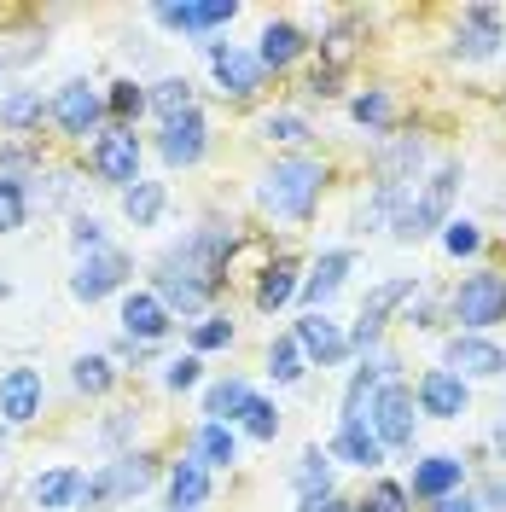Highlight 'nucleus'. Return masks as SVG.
Listing matches in <instances>:
<instances>
[{"label": "nucleus", "mask_w": 506, "mask_h": 512, "mask_svg": "<svg viewBox=\"0 0 506 512\" xmlns=\"http://www.w3.org/2000/svg\"><path fill=\"white\" fill-rule=\"evenodd\" d=\"M326 163L320 158H303V152H291V158H274L262 169V181H256V210L262 216H274V222H315L320 210V192H326Z\"/></svg>", "instance_id": "1"}, {"label": "nucleus", "mask_w": 506, "mask_h": 512, "mask_svg": "<svg viewBox=\"0 0 506 512\" xmlns=\"http://www.w3.org/2000/svg\"><path fill=\"white\" fill-rule=\"evenodd\" d=\"M460 181H466L460 163H437V169L419 181V192L408 198V210L390 222V239H396V245H419V239L443 233V227L454 222L448 210H454V198H460Z\"/></svg>", "instance_id": "2"}, {"label": "nucleus", "mask_w": 506, "mask_h": 512, "mask_svg": "<svg viewBox=\"0 0 506 512\" xmlns=\"http://www.w3.org/2000/svg\"><path fill=\"white\" fill-rule=\"evenodd\" d=\"M163 460L152 448H123L117 460H105L94 478H88V495H82V507H117L128 495H146L152 483H158Z\"/></svg>", "instance_id": "3"}, {"label": "nucleus", "mask_w": 506, "mask_h": 512, "mask_svg": "<svg viewBox=\"0 0 506 512\" xmlns=\"http://www.w3.org/2000/svg\"><path fill=\"white\" fill-rule=\"evenodd\" d=\"M448 320H460V332H489L506 320V274L501 268H477L448 291Z\"/></svg>", "instance_id": "4"}, {"label": "nucleus", "mask_w": 506, "mask_h": 512, "mask_svg": "<svg viewBox=\"0 0 506 512\" xmlns=\"http://www.w3.org/2000/svg\"><path fill=\"white\" fill-rule=\"evenodd\" d=\"M367 425L379 431L384 454H408L413 437H419V402H413V390L402 379H390L373 396V408H367Z\"/></svg>", "instance_id": "5"}, {"label": "nucleus", "mask_w": 506, "mask_h": 512, "mask_svg": "<svg viewBox=\"0 0 506 512\" xmlns=\"http://www.w3.org/2000/svg\"><path fill=\"white\" fill-rule=\"evenodd\" d=\"M88 163H94L99 181H105V187H117V192H128L134 181H146V175H140V134H134V128L105 123L94 134V152H88Z\"/></svg>", "instance_id": "6"}, {"label": "nucleus", "mask_w": 506, "mask_h": 512, "mask_svg": "<svg viewBox=\"0 0 506 512\" xmlns=\"http://www.w3.org/2000/svg\"><path fill=\"white\" fill-rule=\"evenodd\" d=\"M134 280V256L117 251V245H105V251L82 256L76 262V274H70V297L76 303H105L111 291H123Z\"/></svg>", "instance_id": "7"}, {"label": "nucleus", "mask_w": 506, "mask_h": 512, "mask_svg": "<svg viewBox=\"0 0 506 512\" xmlns=\"http://www.w3.org/2000/svg\"><path fill=\"white\" fill-rule=\"evenodd\" d=\"M105 94H99L94 82H64L59 94H53V123H59V134L64 140H88V134H99L105 128Z\"/></svg>", "instance_id": "8"}, {"label": "nucleus", "mask_w": 506, "mask_h": 512, "mask_svg": "<svg viewBox=\"0 0 506 512\" xmlns=\"http://www.w3.org/2000/svg\"><path fill=\"white\" fill-rule=\"evenodd\" d=\"M152 291L163 297V309H169V315H198V320H204V309L216 303L222 280H210V274H192V268H175V262H158Z\"/></svg>", "instance_id": "9"}, {"label": "nucleus", "mask_w": 506, "mask_h": 512, "mask_svg": "<svg viewBox=\"0 0 506 512\" xmlns=\"http://www.w3.org/2000/svg\"><path fill=\"white\" fill-rule=\"evenodd\" d=\"M204 53H210V70H216V82H222V99H256L262 94V82H268V70L256 64L251 47H233V41H204Z\"/></svg>", "instance_id": "10"}, {"label": "nucleus", "mask_w": 506, "mask_h": 512, "mask_svg": "<svg viewBox=\"0 0 506 512\" xmlns=\"http://www.w3.org/2000/svg\"><path fill=\"white\" fill-rule=\"evenodd\" d=\"M443 367L448 373H460V379H501L506 373V350L495 338H483V332H454L443 344Z\"/></svg>", "instance_id": "11"}, {"label": "nucleus", "mask_w": 506, "mask_h": 512, "mask_svg": "<svg viewBox=\"0 0 506 512\" xmlns=\"http://www.w3.org/2000/svg\"><path fill=\"white\" fill-rule=\"evenodd\" d=\"M204 152H210V117H204L198 105L158 128V158L169 163V169H192Z\"/></svg>", "instance_id": "12"}, {"label": "nucleus", "mask_w": 506, "mask_h": 512, "mask_svg": "<svg viewBox=\"0 0 506 512\" xmlns=\"http://www.w3.org/2000/svg\"><path fill=\"white\" fill-rule=\"evenodd\" d=\"M413 402H419V414L454 425V419H466V408H472V384L460 379V373H448V367H431V373H419V384H413Z\"/></svg>", "instance_id": "13"}, {"label": "nucleus", "mask_w": 506, "mask_h": 512, "mask_svg": "<svg viewBox=\"0 0 506 512\" xmlns=\"http://www.w3.org/2000/svg\"><path fill=\"white\" fill-rule=\"evenodd\" d=\"M506 47V12L501 6H466L454 30V59H495Z\"/></svg>", "instance_id": "14"}, {"label": "nucleus", "mask_w": 506, "mask_h": 512, "mask_svg": "<svg viewBox=\"0 0 506 512\" xmlns=\"http://www.w3.org/2000/svg\"><path fill=\"white\" fill-rule=\"evenodd\" d=\"M349 268H355V251H349V245H332V251L315 256V268L303 274V291H297L309 315H326V309H332V297L349 286Z\"/></svg>", "instance_id": "15"}, {"label": "nucleus", "mask_w": 506, "mask_h": 512, "mask_svg": "<svg viewBox=\"0 0 506 512\" xmlns=\"http://www.w3.org/2000/svg\"><path fill=\"white\" fill-rule=\"evenodd\" d=\"M460 483H466V460L460 454H425V460H413V472H408V495L425 501V507H437L448 495H460Z\"/></svg>", "instance_id": "16"}, {"label": "nucleus", "mask_w": 506, "mask_h": 512, "mask_svg": "<svg viewBox=\"0 0 506 512\" xmlns=\"http://www.w3.org/2000/svg\"><path fill=\"white\" fill-rule=\"evenodd\" d=\"M291 338L303 344V355H309L315 367H344L349 355H355L349 350V332L332 315H303L297 326H291Z\"/></svg>", "instance_id": "17"}, {"label": "nucleus", "mask_w": 506, "mask_h": 512, "mask_svg": "<svg viewBox=\"0 0 506 512\" xmlns=\"http://www.w3.org/2000/svg\"><path fill=\"white\" fill-rule=\"evenodd\" d=\"M326 454H332L338 466H355V472H379L384 466V443H379V431H373L367 419H338Z\"/></svg>", "instance_id": "18"}, {"label": "nucleus", "mask_w": 506, "mask_h": 512, "mask_svg": "<svg viewBox=\"0 0 506 512\" xmlns=\"http://www.w3.org/2000/svg\"><path fill=\"white\" fill-rule=\"evenodd\" d=\"M152 18H158L163 30H175V35H216V30H227V24L239 18V6H233V0H210V6L181 0V6H158Z\"/></svg>", "instance_id": "19"}, {"label": "nucleus", "mask_w": 506, "mask_h": 512, "mask_svg": "<svg viewBox=\"0 0 506 512\" xmlns=\"http://www.w3.org/2000/svg\"><path fill=\"white\" fill-rule=\"evenodd\" d=\"M41 396H47V384H41V367H6V379H0V419L6 425H30L41 414Z\"/></svg>", "instance_id": "20"}, {"label": "nucleus", "mask_w": 506, "mask_h": 512, "mask_svg": "<svg viewBox=\"0 0 506 512\" xmlns=\"http://www.w3.org/2000/svg\"><path fill=\"white\" fill-rule=\"evenodd\" d=\"M123 338L128 344H158L163 332H169V326H175V315H169V309H163V297L158 291H128L123 297Z\"/></svg>", "instance_id": "21"}, {"label": "nucleus", "mask_w": 506, "mask_h": 512, "mask_svg": "<svg viewBox=\"0 0 506 512\" xmlns=\"http://www.w3.org/2000/svg\"><path fill=\"white\" fill-rule=\"evenodd\" d=\"M256 41H262V47H256V64H262V70H274V76H280V70H291V64H297L303 53H309V47H315V41L297 30L291 18H274V24H262V35H256Z\"/></svg>", "instance_id": "22"}, {"label": "nucleus", "mask_w": 506, "mask_h": 512, "mask_svg": "<svg viewBox=\"0 0 506 512\" xmlns=\"http://www.w3.org/2000/svg\"><path fill=\"white\" fill-rule=\"evenodd\" d=\"M82 495H88V478L76 466H53V472H41L30 483V501L41 512H70V507H82Z\"/></svg>", "instance_id": "23"}, {"label": "nucleus", "mask_w": 506, "mask_h": 512, "mask_svg": "<svg viewBox=\"0 0 506 512\" xmlns=\"http://www.w3.org/2000/svg\"><path fill=\"white\" fill-rule=\"evenodd\" d=\"M210 501V466L204 460H175L169 466V512H204Z\"/></svg>", "instance_id": "24"}, {"label": "nucleus", "mask_w": 506, "mask_h": 512, "mask_svg": "<svg viewBox=\"0 0 506 512\" xmlns=\"http://www.w3.org/2000/svg\"><path fill=\"white\" fill-rule=\"evenodd\" d=\"M297 291H303V268H297L291 256H274L268 274H256V309H262V315H280Z\"/></svg>", "instance_id": "25"}, {"label": "nucleus", "mask_w": 506, "mask_h": 512, "mask_svg": "<svg viewBox=\"0 0 506 512\" xmlns=\"http://www.w3.org/2000/svg\"><path fill=\"white\" fill-rule=\"evenodd\" d=\"M41 117H53V99H41V88H18V94L0 99V128L12 134V140H30Z\"/></svg>", "instance_id": "26"}, {"label": "nucleus", "mask_w": 506, "mask_h": 512, "mask_svg": "<svg viewBox=\"0 0 506 512\" xmlns=\"http://www.w3.org/2000/svg\"><path fill=\"white\" fill-rule=\"evenodd\" d=\"M192 460H204V466H233V460H239V431L222 425V419H204V425L192 431Z\"/></svg>", "instance_id": "27"}, {"label": "nucleus", "mask_w": 506, "mask_h": 512, "mask_svg": "<svg viewBox=\"0 0 506 512\" xmlns=\"http://www.w3.org/2000/svg\"><path fill=\"white\" fill-rule=\"evenodd\" d=\"M256 390L239 373H227V379H216L210 390H204V419H222V425H233V419L245 414V402H251Z\"/></svg>", "instance_id": "28"}, {"label": "nucleus", "mask_w": 506, "mask_h": 512, "mask_svg": "<svg viewBox=\"0 0 506 512\" xmlns=\"http://www.w3.org/2000/svg\"><path fill=\"white\" fill-rule=\"evenodd\" d=\"M332 466H338V460H332L326 448H303L297 466H291V489H297V501H303V495H332Z\"/></svg>", "instance_id": "29"}, {"label": "nucleus", "mask_w": 506, "mask_h": 512, "mask_svg": "<svg viewBox=\"0 0 506 512\" xmlns=\"http://www.w3.org/2000/svg\"><path fill=\"white\" fill-rule=\"evenodd\" d=\"M163 210H169V187H163V181H134V187L123 192V216L134 227H158Z\"/></svg>", "instance_id": "30"}, {"label": "nucleus", "mask_w": 506, "mask_h": 512, "mask_svg": "<svg viewBox=\"0 0 506 512\" xmlns=\"http://www.w3.org/2000/svg\"><path fill=\"white\" fill-rule=\"evenodd\" d=\"M349 117L367 128V134H390V123H396V99L384 94V88H361V94L349 99Z\"/></svg>", "instance_id": "31"}, {"label": "nucleus", "mask_w": 506, "mask_h": 512, "mask_svg": "<svg viewBox=\"0 0 506 512\" xmlns=\"http://www.w3.org/2000/svg\"><path fill=\"white\" fill-rule=\"evenodd\" d=\"M303 373H309V355H303V344H297L291 332H285V338H274V344H268V379H274V384H297Z\"/></svg>", "instance_id": "32"}, {"label": "nucleus", "mask_w": 506, "mask_h": 512, "mask_svg": "<svg viewBox=\"0 0 506 512\" xmlns=\"http://www.w3.org/2000/svg\"><path fill=\"white\" fill-rule=\"evenodd\" d=\"M105 111H111V123H117V128H134V117H140V111H152V99H146V88H140L134 76H123V82H111Z\"/></svg>", "instance_id": "33"}, {"label": "nucleus", "mask_w": 506, "mask_h": 512, "mask_svg": "<svg viewBox=\"0 0 506 512\" xmlns=\"http://www.w3.org/2000/svg\"><path fill=\"white\" fill-rule=\"evenodd\" d=\"M70 384H76L82 396H105V390L117 384V361H111V355H76Z\"/></svg>", "instance_id": "34"}, {"label": "nucleus", "mask_w": 506, "mask_h": 512, "mask_svg": "<svg viewBox=\"0 0 506 512\" xmlns=\"http://www.w3.org/2000/svg\"><path fill=\"white\" fill-rule=\"evenodd\" d=\"M233 425H239L251 443H274V437H280V408H274L268 396H251V402H245V414L233 419Z\"/></svg>", "instance_id": "35"}, {"label": "nucleus", "mask_w": 506, "mask_h": 512, "mask_svg": "<svg viewBox=\"0 0 506 512\" xmlns=\"http://www.w3.org/2000/svg\"><path fill=\"white\" fill-rule=\"evenodd\" d=\"M24 222H30V181L0 175V233H18Z\"/></svg>", "instance_id": "36"}, {"label": "nucleus", "mask_w": 506, "mask_h": 512, "mask_svg": "<svg viewBox=\"0 0 506 512\" xmlns=\"http://www.w3.org/2000/svg\"><path fill=\"white\" fill-rule=\"evenodd\" d=\"M146 99H152V111L169 123V117L192 111V82H187V76H163V82H152V88H146Z\"/></svg>", "instance_id": "37"}, {"label": "nucleus", "mask_w": 506, "mask_h": 512, "mask_svg": "<svg viewBox=\"0 0 506 512\" xmlns=\"http://www.w3.org/2000/svg\"><path fill=\"white\" fill-rule=\"evenodd\" d=\"M256 134L274 140V146H303L315 128H309V117H297V111H268V117L256 123Z\"/></svg>", "instance_id": "38"}, {"label": "nucleus", "mask_w": 506, "mask_h": 512, "mask_svg": "<svg viewBox=\"0 0 506 512\" xmlns=\"http://www.w3.org/2000/svg\"><path fill=\"white\" fill-rule=\"evenodd\" d=\"M227 344H233V320H227V315H204V320H192V355L227 350Z\"/></svg>", "instance_id": "39"}, {"label": "nucleus", "mask_w": 506, "mask_h": 512, "mask_svg": "<svg viewBox=\"0 0 506 512\" xmlns=\"http://www.w3.org/2000/svg\"><path fill=\"white\" fill-rule=\"evenodd\" d=\"M361 512H413V495H408V483H373V495L361 501Z\"/></svg>", "instance_id": "40"}, {"label": "nucleus", "mask_w": 506, "mask_h": 512, "mask_svg": "<svg viewBox=\"0 0 506 512\" xmlns=\"http://www.w3.org/2000/svg\"><path fill=\"white\" fill-rule=\"evenodd\" d=\"M198 373H204V355H175V361H169V367H163V390H175V396H181V390H192V384H198Z\"/></svg>", "instance_id": "41"}, {"label": "nucleus", "mask_w": 506, "mask_h": 512, "mask_svg": "<svg viewBox=\"0 0 506 512\" xmlns=\"http://www.w3.org/2000/svg\"><path fill=\"white\" fill-rule=\"evenodd\" d=\"M443 251L448 256H477V251H483V233H477V222H466V216H460V222H448L443 227Z\"/></svg>", "instance_id": "42"}, {"label": "nucleus", "mask_w": 506, "mask_h": 512, "mask_svg": "<svg viewBox=\"0 0 506 512\" xmlns=\"http://www.w3.org/2000/svg\"><path fill=\"white\" fill-rule=\"evenodd\" d=\"M70 245L82 256L105 251V222H99V216H76V222H70Z\"/></svg>", "instance_id": "43"}, {"label": "nucleus", "mask_w": 506, "mask_h": 512, "mask_svg": "<svg viewBox=\"0 0 506 512\" xmlns=\"http://www.w3.org/2000/svg\"><path fill=\"white\" fill-rule=\"evenodd\" d=\"M477 507L483 512H506V478L495 472V478H483V489H477Z\"/></svg>", "instance_id": "44"}, {"label": "nucleus", "mask_w": 506, "mask_h": 512, "mask_svg": "<svg viewBox=\"0 0 506 512\" xmlns=\"http://www.w3.org/2000/svg\"><path fill=\"white\" fill-rule=\"evenodd\" d=\"M297 512H355V501H344V495L332 489V495H303V501H297Z\"/></svg>", "instance_id": "45"}, {"label": "nucleus", "mask_w": 506, "mask_h": 512, "mask_svg": "<svg viewBox=\"0 0 506 512\" xmlns=\"http://www.w3.org/2000/svg\"><path fill=\"white\" fill-rule=\"evenodd\" d=\"M134 419H140V414H134V408H123V414H117V419H105V443H123L128 431H134Z\"/></svg>", "instance_id": "46"}, {"label": "nucleus", "mask_w": 506, "mask_h": 512, "mask_svg": "<svg viewBox=\"0 0 506 512\" xmlns=\"http://www.w3.org/2000/svg\"><path fill=\"white\" fill-rule=\"evenodd\" d=\"M425 512H483V507H477V495H448V501H437Z\"/></svg>", "instance_id": "47"}, {"label": "nucleus", "mask_w": 506, "mask_h": 512, "mask_svg": "<svg viewBox=\"0 0 506 512\" xmlns=\"http://www.w3.org/2000/svg\"><path fill=\"white\" fill-rule=\"evenodd\" d=\"M355 512H361V507H355Z\"/></svg>", "instance_id": "48"}]
</instances>
